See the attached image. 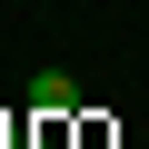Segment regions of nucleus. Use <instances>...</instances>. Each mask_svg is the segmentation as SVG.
<instances>
[{"label": "nucleus", "mask_w": 149, "mask_h": 149, "mask_svg": "<svg viewBox=\"0 0 149 149\" xmlns=\"http://www.w3.org/2000/svg\"><path fill=\"white\" fill-rule=\"evenodd\" d=\"M30 109L40 119H70V109H80V80H70V70H40V80H30Z\"/></svg>", "instance_id": "obj_1"}]
</instances>
